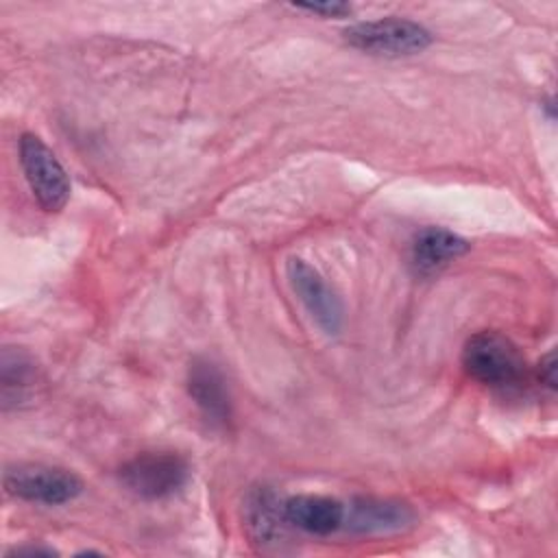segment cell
<instances>
[{
    "mask_svg": "<svg viewBox=\"0 0 558 558\" xmlns=\"http://www.w3.org/2000/svg\"><path fill=\"white\" fill-rule=\"evenodd\" d=\"M462 366L471 379L501 392L521 388L527 377L521 349L495 329L477 331L464 342Z\"/></svg>",
    "mask_w": 558,
    "mask_h": 558,
    "instance_id": "cell-1",
    "label": "cell"
},
{
    "mask_svg": "<svg viewBox=\"0 0 558 558\" xmlns=\"http://www.w3.org/2000/svg\"><path fill=\"white\" fill-rule=\"evenodd\" d=\"M344 41L362 52L377 57H408L423 52L432 44V33L405 17H379L368 22H357L344 28Z\"/></svg>",
    "mask_w": 558,
    "mask_h": 558,
    "instance_id": "cell-2",
    "label": "cell"
},
{
    "mask_svg": "<svg viewBox=\"0 0 558 558\" xmlns=\"http://www.w3.org/2000/svg\"><path fill=\"white\" fill-rule=\"evenodd\" d=\"M2 484L11 497L44 506H63L83 493V480L76 473L39 462L7 466Z\"/></svg>",
    "mask_w": 558,
    "mask_h": 558,
    "instance_id": "cell-3",
    "label": "cell"
},
{
    "mask_svg": "<svg viewBox=\"0 0 558 558\" xmlns=\"http://www.w3.org/2000/svg\"><path fill=\"white\" fill-rule=\"evenodd\" d=\"M120 482L142 499H166L179 493L190 480V464L174 451H144L126 460Z\"/></svg>",
    "mask_w": 558,
    "mask_h": 558,
    "instance_id": "cell-4",
    "label": "cell"
},
{
    "mask_svg": "<svg viewBox=\"0 0 558 558\" xmlns=\"http://www.w3.org/2000/svg\"><path fill=\"white\" fill-rule=\"evenodd\" d=\"M20 166L39 207L50 214L61 211L70 198V177L41 137L22 133Z\"/></svg>",
    "mask_w": 558,
    "mask_h": 558,
    "instance_id": "cell-5",
    "label": "cell"
},
{
    "mask_svg": "<svg viewBox=\"0 0 558 558\" xmlns=\"http://www.w3.org/2000/svg\"><path fill=\"white\" fill-rule=\"evenodd\" d=\"M286 272L294 294L318 329L327 336H338L344 323V307L325 277L301 257H290Z\"/></svg>",
    "mask_w": 558,
    "mask_h": 558,
    "instance_id": "cell-6",
    "label": "cell"
},
{
    "mask_svg": "<svg viewBox=\"0 0 558 558\" xmlns=\"http://www.w3.org/2000/svg\"><path fill=\"white\" fill-rule=\"evenodd\" d=\"M244 527L253 545L264 551L281 549L288 541V530L292 527L286 519L283 499L270 486H253L242 506Z\"/></svg>",
    "mask_w": 558,
    "mask_h": 558,
    "instance_id": "cell-7",
    "label": "cell"
},
{
    "mask_svg": "<svg viewBox=\"0 0 558 558\" xmlns=\"http://www.w3.org/2000/svg\"><path fill=\"white\" fill-rule=\"evenodd\" d=\"M187 395L214 427H229L233 418L231 395L222 371L207 357H194L187 368Z\"/></svg>",
    "mask_w": 558,
    "mask_h": 558,
    "instance_id": "cell-8",
    "label": "cell"
},
{
    "mask_svg": "<svg viewBox=\"0 0 558 558\" xmlns=\"http://www.w3.org/2000/svg\"><path fill=\"white\" fill-rule=\"evenodd\" d=\"M414 523V510L397 499L357 497L344 506L342 530L351 534H392Z\"/></svg>",
    "mask_w": 558,
    "mask_h": 558,
    "instance_id": "cell-9",
    "label": "cell"
},
{
    "mask_svg": "<svg viewBox=\"0 0 558 558\" xmlns=\"http://www.w3.org/2000/svg\"><path fill=\"white\" fill-rule=\"evenodd\" d=\"M286 519L292 527L312 534L329 536L342 530L344 504L325 495H292L283 499Z\"/></svg>",
    "mask_w": 558,
    "mask_h": 558,
    "instance_id": "cell-10",
    "label": "cell"
},
{
    "mask_svg": "<svg viewBox=\"0 0 558 558\" xmlns=\"http://www.w3.org/2000/svg\"><path fill=\"white\" fill-rule=\"evenodd\" d=\"M39 368L33 355L20 347H4L0 357V397L2 410L22 408L35 397Z\"/></svg>",
    "mask_w": 558,
    "mask_h": 558,
    "instance_id": "cell-11",
    "label": "cell"
},
{
    "mask_svg": "<svg viewBox=\"0 0 558 558\" xmlns=\"http://www.w3.org/2000/svg\"><path fill=\"white\" fill-rule=\"evenodd\" d=\"M469 242L442 227H425L412 240V266L421 275H432L469 251Z\"/></svg>",
    "mask_w": 558,
    "mask_h": 558,
    "instance_id": "cell-12",
    "label": "cell"
},
{
    "mask_svg": "<svg viewBox=\"0 0 558 558\" xmlns=\"http://www.w3.org/2000/svg\"><path fill=\"white\" fill-rule=\"evenodd\" d=\"M296 11H307V13H314V15H320V17H344L351 13V4L347 2H299V4H292Z\"/></svg>",
    "mask_w": 558,
    "mask_h": 558,
    "instance_id": "cell-13",
    "label": "cell"
},
{
    "mask_svg": "<svg viewBox=\"0 0 558 558\" xmlns=\"http://www.w3.org/2000/svg\"><path fill=\"white\" fill-rule=\"evenodd\" d=\"M538 379L547 386V388H556V360H554V351H549L541 362H538Z\"/></svg>",
    "mask_w": 558,
    "mask_h": 558,
    "instance_id": "cell-14",
    "label": "cell"
},
{
    "mask_svg": "<svg viewBox=\"0 0 558 558\" xmlns=\"http://www.w3.org/2000/svg\"><path fill=\"white\" fill-rule=\"evenodd\" d=\"M24 554H28V556H52L57 551L50 549V547H33V545H28V547H13L7 556H24Z\"/></svg>",
    "mask_w": 558,
    "mask_h": 558,
    "instance_id": "cell-15",
    "label": "cell"
}]
</instances>
